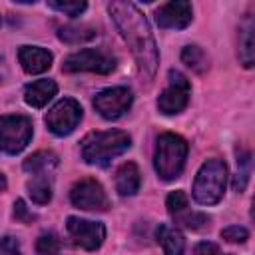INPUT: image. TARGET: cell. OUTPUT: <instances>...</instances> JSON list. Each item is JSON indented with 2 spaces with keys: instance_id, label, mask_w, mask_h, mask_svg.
Listing matches in <instances>:
<instances>
[{
  "instance_id": "1",
  "label": "cell",
  "mask_w": 255,
  "mask_h": 255,
  "mask_svg": "<svg viewBox=\"0 0 255 255\" xmlns=\"http://www.w3.org/2000/svg\"><path fill=\"white\" fill-rule=\"evenodd\" d=\"M108 12L116 22L122 38L129 46L139 74L145 80H151L159 64V54H157V44L145 16L131 2H110Z\"/></svg>"
},
{
  "instance_id": "2",
  "label": "cell",
  "mask_w": 255,
  "mask_h": 255,
  "mask_svg": "<svg viewBox=\"0 0 255 255\" xmlns=\"http://www.w3.org/2000/svg\"><path fill=\"white\" fill-rule=\"evenodd\" d=\"M131 145V137L122 129H108V131H92L88 133L82 143V159L90 165H108L114 157L128 151Z\"/></svg>"
},
{
  "instance_id": "3",
  "label": "cell",
  "mask_w": 255,
  "mask_h": 255,
  "mask_svg": "<svg viewBox=\"0 0 255 255\" xmlns=\"http://www.w3.org/2000/svg\"><path fill=\"white\" fill-rule=\"evenodd\" d=\"M187 159V141L171 131H165L155 141L153 167L163 181H173L181 175Z\"/></svg>"
},
{
  "instance_id": "4",
  "label": "cell",
  "mask_w": 255,
  "mask_h": 255,
  "mask_svg": "<svg viewBox=\"0 0 255 255\" xmlns=\"http://www.w3.org/2000/svg\"><path fill=\"white\" fill-rule=\"evenodd\" d=\"M227 185V165L225 161L213 157L201 163L193 179V199L201 205H215L221 201Z\"/></svg>"
},
{
  "instance_id": "5",
  "label": "cell",
  "mask_w": 255,
  "mask_h": 255,
  "mask_svg": "<svg viewBox=\"0 0 255 255\" xmlns=\"http://www.w3.org/2000/svg\"><path fill=\"white\" fill-rule=\"evenodd\" d=\"M32 139V122L26 116H0V149L4 153H20Z\"/></svg>"
},
{
  "instance_id": "6",
  "label": "cell",
  "mask_w": 255,
  "mask_h": 255,
  "mask_svg": "<svg viewBox=\"0 0 255 255\" xmlns=\"http://www.w3.org/2000/svg\"><path fill=\"white\" fill-rule=\"evenodd\" d=\"M116 68V58L100 48H86L70 54L62 70L64 72H94V74H110Z\"/></svg>"
},
{
  "instance_id": "7",
  "label": "cell",
  "mask_w": 255,
  "mask_h": 255,
  "mask_svg": "<svg viewBox=\"0 0 255 255\" xmlns=\"http://www.w3.org/2000/svg\"><path fill=\"white\" fill-rule=\"evenodd\" d=\"M167 80H169V86L159 94L157 110L165 116H175L187 108L191 86H189V80L177 70H169Z\"/></svg>"
},
{
  "instance_id": "8",
  "label": "cell",
  "mask_w": 255,
  "mask_h": 255,
  "mask_svg": "<svg viewBox=\"0 0 255 255\" xmlns=\"http://www.w3.org/2000/svg\"><path fill=\"white\" fill-rule=\"evenodd\" d=\"M80 120H82V106L72 98H64V100L56 102L44 118L48 129L60 137L72 133L78 128Z\"/></svg>"
},
{
  "instance_id": "9",
  "label": "cell",
  "mask_w": 255,
  "mask_h": 255,
  "mask_svg": "<svg viewBox=\"0 0 255 255\" xmlns=\"http://www.w3.org/2000/svg\"><path fill=\"white\" fill-rule=\"evenodd\" d=\"M70 201L74 207H80L86 211H108L110 209V199L102 183L92 177H84L72 185Z\"/></svg>"
},
{
  "instance_id": "10",
  "label": "cell",
  "mask_w": 255,
  "mask_h": 255,
  "mask_svg": "<svg viewBox=\"0 0 255 255\" xmlns=\"http://www.w3.org/2000/svg\"><path fill=\"white\" fill-rule=\"evenodd\" d=\"M131 102H133L131 92L124 86H116L102 90L94 98V108L104 120H118L131 108Z\"/></svg>"
},
{
  "instance_id": "11",
  "label": "cell",
  "mask_w": 255,
  "mask_h": 255,
  "mask_svg": "<svg viewBox=\"0 0 255 255\" xmlns=\"http://www.w3.org/2000/svg\"><path fill=\"white\" fill-rule=\"evenodd\" d=\"M66 229L72 235L74 243L88 251L100 249V245L106 239V227L100 221H90V219H80L70 215L66 219Z\"/></svg>"
},
{
  "instance_id": "12",
  "label": "cell",
  "mask_w": 255,
  "mask_h": 255,
  "mask_svg": "<svg viewBox=\"0 0 255 255\" xmlns=\"http://www.w3.org/2000/svg\"><path fill=\"white\" fill-rule=\"evenodd\" d=\"M193 10L185 0H173L155 10V22L163 30H183L191 24Z\"/></svg>"
},
{
  "instance_id": "13",
  "label": "cell",
  "mask_w": 255,
  "mask_h": 255,
  "mask_svg": "<svg viewBox=\"0 0 255 255\" xmlns=\"http://www.w3.org/2000/svg\"><path fill=\"white\" fill-rule=\"evenodd\" d=\"M18 60L26 74H42L52 66V52L40 46H22L18 50Z\"/></svg>"
},
{
  "instance_id": "14",
  "label": "cell",
  "mask_w": 255,
  "mask_h": 255,
  "mask_svg": "<svg viewBox=\"0 0 255 255\" xmlns=\"http://www.w3.org/2000/svg\"><path fill=\"white\" fill-rule=\"evenodd\" d=\"M139 183H141V173L137 169V165L133 161H126L120 165V169L116 171V189L122 197H129L135 195L139 191Z\"/></svg>"
},
{
  "instance_id": "15",
  "label": "cell",
  "mask_w": 255,
  "mask_h": 255,
  "mask_svg": "<svg viewBox=\"0 0 255 255\" xmlns=\"http://www.w3.org/2000/svg\"><path fill=\"white\" fill-rule=\"evenodd\" d=\"M56 92H58L56 82L44 78V80H36V82H32V84L26 86V90H24V100H26V104L32 106V108H44V106L56 96Z\"/></svg>"
},
{
  "instance_id": "16",
  "label": "cell",
  "mask_w": 255,
  "mask_h": 255,
  "mask_svg": "<svg viewBox=\"0 0 255 255\" xmlns=\"http://www.w3.org/2000/svg\"><path fill=\"white\" fill-rule=\"evenodd\" d=\"M155 237L163 249V255H183L185 253V239H183L179 229L163 223L157 227Z\"/></svg>"
},
{
  "instance_id": "17",
  "label": "cell",
  "mask_w": 255,
  "mask_h": 255,
  "mask_svg": "<svg viewBox=\"0 0 255 255\" xmlns=\"http://www.w3.org/2000/svg\"><path fill=\"white\" fill-rule=\"evenodd\" d=\"M58 165V155L54 151H48V149H42V151H36L32 153L28 159H24V171L30 173V175H46L50 173L54 167Z\"/></svg>"
},
{
  "instance_id": "18",
  "label": "cell",
  "mask_w": 255,
  "mask_h": 255,
  "mask_svg": "<svg viewBox=\"0 0 255 255\" xmlns=\"http://www.w3.org/2000/svg\"><path fill=\"white\" fill-rule=\"evenodd\" d=\"M96 28L88 26V24H80V26H62L58 30V38L66 44H84V42H90L96 38Z\"/></svg>"
},
{
  "instance_id": "19",
  "label": "cell",
  "mask_w": 255,
  "mask_h": 255,
  "mask_svg": "<svg viewBox=\"0 0 255 255\" xmlns=\"http://www.w3.org/2000/svg\"><path fill=\"white\" fill-rule=\"evenodd\" d=\"M181 62L187 68H191L195 74H205L209 68V58L203 52V48L197 44H189L181 50Z\"/></svg>"
},
{
  "instance_id": "20",
  "label": "cell",
  "mask_w": 255,
  "mask_h": 255,
  "mask_svg": "<svg viewBox=\"0 0 255 255\" xmlns=\"http://www.w3.org/2000/svg\"><path fill=\"white\" fill-rule=\"evenodd\" d=\"M239 60L245 68H251L255 62V40H253V24H247L239 32Z\"/></svg>"
},
{
  "instance_id": "21",
  "label": "cell",
  "mask_w": 255,
  "mask_h": 255,
  "mask_svg": "<svg viewBox=\"0 0 255 255\" xmlns=\"http://www.w3.org/2000/svg\"><path fill=\"white\" fill-rule=\"evenodd\" d=\"M28 195L36 205H46L52 199V185L44 175H36L28 183Z\"/></svg>"
},
{
  "instance_id": "22",
  "label": "cell",
  "mask_w": 255,
  "mask_h": 255,
  "mask_svg": "<svg viewBox=\"0 0 255 255\" xmlns=\"http://www.w3.org/2000/svg\"><path fill=\"white\" fill-rule=\"evenodd\" d=\"M237 165H239V171L235 175V181H233V189L235 191H243L245 185H247V179H249V165H251V153L245 151V149H237Z\"/></svg>"
},
{
  "instance_id": "23",
  "label": "cell",
  "mask_w": 255,
  "mask_h": 255,
  "mask_svg": "<svg viewBox=\"0 0 255 255\" xmlns=\"http://www.w3.org/2000/svg\"><path fill=\"white\" fill-rule=\"evenodd\" d=\"M165 207H167V211H169L171 217H177V215L185 213L189 209V199H187L185 191H181V189L171 191L167 195V199H165Z\"/></svg>"
},
{
  "instance_id": "24",
  "label": "cell",
  "mask_w": 255,
  "mask_h": 255,
  "mask_svg": "<svg viewBox=\"0 0 255 255\" xmlns=\"http://www.w3.org/2000/svg\"><path fill=\"white\" fill-rule=\"evenodd\" d=\"M175 219V223H179V225H183V227H187V229H203V227H207L209 225V217L205 215V213H199V211H185V213H181V215H177V217H173Z\"/></svg>"
},
{
  "instance_id": "25",
  "label": "cell",
  "mask_w": 255,
  "mask_h": 255,
  "mask_svg": "<svg viewBox=\"0 0 255 255\" xmlns=\"http://www.w3.org/2000/svg\"><path fill=\"white\" fill-rule=\"evenodd\" d=\"M60 249V239L54 233H44L36 241V251L40 255H54Z\"/></svg>"
},
{
  "instance_id": "26",
  "label": "cell",
  "mask_w": 255,
  "mask_h": 255,
  "mask_svg": "<svg viewBox=\"0 0 255 255\" xmlns=\"http://www.w3.org/2000/svg\"><path fill=\"white\" fill-rule=\"evenodd\" d=\"M48 6L52 10H58V12H64L66 16L76 18V16H80L86 10L88 4L86 2H48Z\"/></svg>"
},
{
  "instance_id": "27",
  "label": "cell",
  "mask_w": 255,
  "mask_h": 255,
  "mask_svg": "<svg viewBox=\"0 0 255 255\" xmlns=\"http://www.w3.org/2000/svg\"><path fill=\"white\" fill-rule=\"evenodd\" d=\"M221 237L229 243H245L249 239V231L241 225H229V227L221 229Z\"/></svg>"
},
{
  "instance_id": "28",
  "label": "cell",
  "mask_w": 255,
  "mask_h": 255,
  "mask_svg": "<svg viewBox=\"0 0 255 255\" xmlns=\"http://www.w3.org/2000/svg\"><path fill=\"white\" fill-rule=\"evenodd\" d=\"M14 217H16L18 221H22V223H32V221H34V215L28 211L24 199H16V201H14Z\"/></svg>"
},
{
  "instance_id": "29",
  "label": "cell",
  "mask_w": 255,
  "mask_h": 255,
  "mask_svg": "<svg viewBox=\"0 0 255 255\" xmlns=\"http://www.w3.org/2000/svg\"><path fill=\"white\" fill-rule=\"evenodd\" d=\"M0 255H22L18 241L14 237H2L0 239Z\"/></svg>"
},
{
  "instance_id": "30",
  "label": "cell",
  "mask_w": 255,
  "mask_h": 255,
  "mask_svg": "<svg viewBox=\"0 0 255 255\" xmlns=\"http://www.w3.org/2000/svg\"><path fill=\"white\" fill-rule=\"evenodd\" d=\"M193 255H219V247L211 241H201L195 245Z\"/></svg>"
},
{
  "instance_id": "31",
  "label": "cell",
  "mask_w": 255,
  "mask_h": 255,
  "mask_svg": "<svg viewBox=\"0 0 255 255\" xmlns=\"http://www.w3.org/2000/svg\"><path fill=\"white\" fill-rule=\"evenodd\" d=\"M6 185H8V181H6V175H4L2 171H0V193H2L4 189H6Z\"/></svg>"
}]
</instances>
